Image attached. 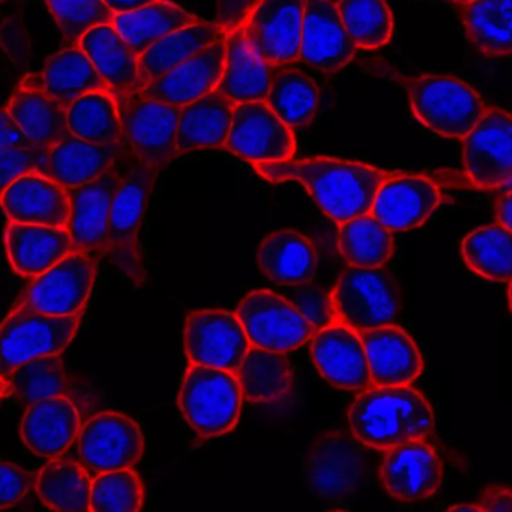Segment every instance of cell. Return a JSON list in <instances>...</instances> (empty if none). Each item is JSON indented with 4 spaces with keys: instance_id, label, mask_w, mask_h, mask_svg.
Returning <instances> with one entry per match:
<instances>
[{
    "instance_id": "6da1fadb",
    "label": "cell",
    "mask_w": 512,
    "mask_h": 512,
    "mask_svg": "<svg viewBox=\"0 0 512 512\" xmlns=\"http://www.w3.org/2000/svg\"><path fill=\"white\" fill-rule=\"evenodd\" d=\"M251 166L266 181L304 185L319 208L337 224L370 214L377 190L389 176L377 167L332 157L290 158Z\"/></svg>"
},
{
    "instance_id": "7a4b0ae2",
    "label": "cell",
    "mask_w": 512,
    "mask_h": 512,
    "mask_svg": "<svg viewBox=\"0 0 512 512\" xmlns=\"http://www.w3.org/2000/svg\"><path fill=\"white\" fill-rule=\"evenodd\" d=\"M347 416L353 436L362 445L380 451L412 440H424L436 425L427 398L409 385L364 389L353 401Z\"/></svg>"
},
{
    "instance_id": "3957f363",
    "label": "cell",
    "mask_w": 512,
    "mask_h": 512,
    "mask_svg": "<svg viewBox=\"0 0 512 512\" xmlns=\"http://www.w3.org/2000/svg\"><path fill=\"white\" fill-rule=\"evenodd\" d=\"M160 172L158 167L133 158L110 206L104 256L137 287L146 283L140 229Z\"/></svg>"
},
{
    "instance_id": "277c9868",
    "label": "cell",
    "mask_w": 512,
    "mask_h": 512,
    "mask_svg": "<svg viewBox=\"0 0 512 512\" xmlns=\"http://www.w3.org/2000/svg\"><path fill=\"white\" fill-rule=\"evenodd\" d=\"M404 86L415 118L446 139H464L488 110L481 95L455 77L422 74Z\"/></svg>"
},
{
    "instance_id": "5b68a950",
    "label": "cell",
    "mask_w": 512,
    "mask_h": 512,
    "mask_svg": "<svg viewBox=\"0 0 512 512\" xmlns=\"http://www.w3.org/2000/svg\"><path fill=\"white\" fill-rule=\"evenodd\" d=\"M242 401L235 373L206 365H188L179 391V410L200 437L214 439L236 428Z\"/></svg>"
},
{
    "instance_id": "8992f818",
    "label": "cell",
    "mask_w": 512,
    "mask_h": 512,
    "mask_svg": "<svg viewBox=\"0 0 512 512\" xmlns=\"http://www.w3.org/2000/svg\"><path fill=\"white\" fill-rule=\"evenodd\" d=\"M83 314L50 316L16 302L0 322V379L32 359L62 355L76 337Z\"/></svg>"
},
{
    "instance_id": "52a82bcc",
    "label": "cell",
    "mask_w": 512,
    "mask_h": 512,
    "mask_svg": "<svg viewBox=\"0 0 512 512\" xmlns=\"http://www.w3.org/2000/svg\"><path fill=\"white\" fill-rule=\"evenodd\" d=\"M335 322L353 331L389 325L400 313V292L388 271L349 266L341 272L331 292Z\"/></svg>"
},
{
    "instance_id": "ba28073f",
    "label": "cell",
    "mask_w": 512,
    "mask_h": 512,
    "mask_svg": "<svg viewBox=\"0 0 512 512\" xmlns=\"http://www.w3.org/2000/svg\"><path fill=\"white\" fill-rule=\"evenodd\" d=\"M118 98L122 146L134 160L163 170L176 157L179 107L146 97L142 92Z\"/></svg>"
},
{
    "instance_id": "9c48e42d",
    "label": "cell",
    "mask_w": 512,
    "mask_h": 512,
    "mask_svg": "<svg viewBox=\"0 0 512 512\" xmlns=\"http://www.w3.org/2000/svg\"><path fill=\"white\" fill-rule=\"evenodd\" d=\"M97 260L85 251H71L52 268L32 278L17 302L50 316L85 313L98 274Z\"/></svg>"
},
{
    "instance_id": "30bf717a",
    "label": "cell",
    "mask_w": 512,
    "mask_h": 512,
    "mask_svg": "<svg viewBox=\"0 0 512 512\" xmlns=\"http://www.w3.org/2000/svg\"><path fill=\"white\" fill-rule=\"evenodd\" d=\"M251 346L289 353L313 337L314 326L287 301L271 290H254L235 311Z\"/></svg>"
},
{
    "instance_id": "8fae6325",
    "label": "cell",
    "mask_w": 512,
    "mask_h": 512,
    "mask_svg": "<svg viewBox=\"0 0 512 512\" xmlns=\"http://www.w3.org/2000/svg\"><path fill=\"white\" fill-rule=\"evenodd\" d=\"M77 442L80 464L94 476L110 470L133 469L145 452L142 428L121 412L92 416L82 424Z\"/></svg>"
},
{
    "instance_id": "7c38bea8",
    "label": "cell",
    "mask_w": 512,
    "mask_h": 512,
    "mask_svg": "<svg viewBox=\"0 0 512 512\" xmlns=\"http://www.w3.org/2000/svg\"><path fill=\"white\" fill-rule=\"evenodd\" d=\"M512 121L503 109H488L464 137L463 160L479 190H509L512 182Z\"/></svg>"
},
{
    "instance_id": "4fadbf2b",
    "label": "cell",
    "mask_w": 512,
    "mask_h": 512,
    "mask_svg": "<svg viewBox=\"0 0 512 512\" xmlns=\"http://www.w3.org/2000/svg\"><path fill=\"white\" fill-rule=\"evenodd\" d=\"M305 0H259L242 25L251 52L271 68L299 61Z\"/></svg>"
},
{
    "instance_id": "5bb4252c",
    "label": "cell",
    "mask_w": 512,
    "mask_h": 512,
    "mask_svg": "<svg viewBox=\"0 0 512 512\" xmlns=\"http://www.w3.org/2000/svg\"><path fill=\"white\" fill-rule=\"evenodd\" d=\"M364 445L346 431H331L314 443L305 461V478L325 500L352 497L364 476Z\"/></svg>"
},
{
    "instance_id": "9a60e30c",
    "label": "cell",
    "mask_w": 512,
    "mask_h": 512,
    "mask_svg": "<svg viewBox=\"0 0 512 512\" xmlns=\"http://www.w3.org/2000/svg\"><path fill=\"white\" fill-rule=\"evenodd\" d=\"M223 149L251 164L275 163L293 158L296 140L265 101H248L235 104Z\"/></svg>"
},
{
    "instance_id": "2e32d148",
    "label": "cell",
    "mask_w": 512,
    "mask_h": 512,
    "mask_svg": "<svg viewBox=\"0 0 512 512\" xmlns=\"http://www.w3.org/2000/svg\"><path fill=\"white\" fill-rule=\"evenodd\" d=\"M184 346L190 364L236 373L251 344L235 313L200 310L187 316Z\"/></svg>"
},
{
    "instance_id": "e0dca14e",
    "label": "cell",
    "mask_w": 512,
    "mask_h": 512,
    "mask_svg": "<svg viewBox=\"0 0 512 512\" xmlns=\"http://www.w3.org/2000/svg\"><path fill=\"white\" fill-rule=\"evenodd\" d=\"M337 5L332 0H305L299 61L323 73L334 74L356 55Z\"/></svg>"
},
{
    "instance_id": "ac0fdd59",
    "label": "cell",
    "mask_w": 512,
    "mask_h": 512,
    "mask_svg": "<svg viewBox=\"0 0 512 512\" xmlns=\"http://www.w3.org/2000/svg\"><path fill=\"white\" fill-rule=\"evenodd\" d=\"M380 479L389 496L398 502H419L434 496L442 485V460L424 440L401 443L388 449Z\"/></svg>"
},
{
    "instance_id": "d6986e66",
    "label": "cell",
    "mask_w": 512,
    "mask_h": 512,
    "mask_svg": "<svg viewBox=\"0 0 512 512\" xmlns=\"http://www.w3.org/2000/svg\"><path fill=\"white\" fill-rule=\"evenodd\" d=\"M124 173L116 164L95 181L68 188L70 220L67 230L76 250L85 251L97 259L104 256L110 206Z\"/></svg>"
},
{
    "instance_id": "ffe728a7",
    "label": "cell",
    "mask_w": 512,
    "mask_h": 512,
    "mask_svg": "<svg viewBox=\"0 0 512 512\" xmlns=\"http://www.w3.org/2000/svg\"><path fill=\"white\" fill-rule=\"evenodd\" d=\"M442 202V194L431 179L421 175H391L374 197L370 214L391 232L421 227Z\"/></svg>"
},
{
    "instance_id": "44dd1931",
    "label": "cell",
    "mask_w": 512,
    "mask_h": 512,
    "mask_svg": "<svg viewBox=\"0 0 512 512\" xmlns=\"http://www.w3.org/2000/svg\"><path fill=\"white\" fill-rule=\"evenodd\" d=\"M311 356L320 376L344 391H364L371 385L367 356L356 331L340 322L314 332Z\"/></svg>"
},
{
    "instance_id": "7402d4cb",
    "label": "cell",
    "mask_w": 512,
    "mask_h": 512,
    "mask_svg": "<svg viewBox=\"0 0 512 512\" xmlns=\"http://www.w3.org/2000/svg\"><path fill=\"white\" fill-rule=\"evenodd\" d=\"M373 386H404L424 371V358L413 338L400 326L383 325L358 332Z\"/></svg>"
},
{
    "instance_id": "603a6c76",
    "label": "cell",
    "mask_w": 512,
    "mask_h": 512,
    "mask_svg": "<svg viewBox=\"0 0 512 512\" xmlns=\"http://www.w3.org/2000/svg\"><path fill=\"white\" fill-rule=\"evenodd\" d=\"M82 416L70 397H50L28 404L20 436L32 454L58 458L76 442Z\"/></svg>"
},
{
    "instance_id": "cb8c5ba5",
    "label": "cell",
    "mask_w": 512,
    "mask_h": 512,
    "mask_svg": "<svg viewBox=\"0 0 512 512\" xmlns=\"http://www.w3.org/2000/svg\"><path fill=\"white\" fill-rule=\"evenodd\" d=\"M226 37V35H224ZM226 58L224 38L209 44L187 61L140 89L146 97L182 107L215 91Z\"/></svg>"
},
{
    "instance_id": "d4e9b609",
    "label": "cell",
    "mask_w": 512,
    "mask_h": 512,
    "mask_svg": "<svg viewBox=\"0 0 512 512\" xmlns=\"http://www.w3.org/2000/svg\"><path fill=\"white\" fill-rule=\"evenodd\" d=\"M10 223L65 227L70 220L67 190L41 172H29L0 194Z\"/></svg>"
},
{
    "instance_id": "484cf974",
    "label": "cell",
    "mask_w": 512,
    "mask_h": 512,
    "mask_svg": "<svg viewBox=\"0 0 512 512\" xmlns=\"http://www.w3.org/2000/svg\"><path fill=\"white\" fill-rule=\"evenodd\" d=\"M124 154L127 149L122 145H95L70 134L47 149L41 173L68 190L100 178L115 167Z\"/></svg>"
},
{
    "instance_id": "4316f807",
    "label": "cell",
    "mask_w": 512,
    "mask_h": 512,
    "mask_svg": "<svg viewBox=\"0 0 512 512\" xmlns=\"http://www.w3.org/2000/svg\"><path fill=\"white\" fill-rule=\"evenodd\" d=\"M5 250L17 274L34 278L76 248L65 227L10 223L5 229Z\"/></svg>"
},
{
    "instance_id": "83f0119b",
    "label": "cell",
    "mask_w": 512,
    "mask_h": 512,
    "mask_svg": "<svg viewBox=\"0 0 512 512\" xmlns=\"http://www.w3.org/2000/svg\"><path fill=\"white\" fill-rule=\"evenodd\" d=\"M7 110L31 145L49 149L71 134L67 109L41 88L37 74L17 88Z\"/></svg>"
},
{
    "instance_id": "f1b7e54d",
    "label": "cell",
    "mask_w": 512,
    "mask_h": 512,
    "mask_svg": "<svg viewBox=\"0 0 512 512\" xmlns=\"http://www.w3.org/2000/svg\"><path fill=\"white\" fill-rule=\"evenodd\" d=\"M257 260L263 277L275 286L311 283L319 268V257L311 239L292 229L266 236Z\"/></svg>"
},
{
    "instance_id": "f546056e",
    "label": "cell",
    "mask_w": 512,
    "mask_h": 512,
    "mask_svg": "<svg viewBox=\"0 0 512 512\" xmlns=\"http://www.w3.org/2000/svg\"><path fill=\"white\" fill-rule=\"evenodd\" d=\"M235 103L212 91L179 107L176 151L178 155L199 149H223L229 137Z\"/></svg>"
},
{
    "instance_id": "4dcf8cb0",
    "label": "cell",
    "mask_w": 512,
    "mask_h": 512,
    "mask_svg": "<svg viewBox=\"0 0 512 512\" xmlns=\"http://www.w3.org/2000/svg\"><path fill=\"white\" fill-rule=\"evenodd\" d=\"M77 44L116 97L140 91L139 56L112 25L95 26Z\"/></svg>"
},
{
    "instance_id": "1f68e13d",
    "label": "cell",
    "mask_w": 512,
    "mask_h": 512,
    "mask_svg": "<svg viewBox=\"0 0 512 512\" xmlns=\"http://www.w3.org/2000/svg\"><path fill=\"white\" fill-rule=\"evenodd\" d=\"M223 74L215 91L235 104L265 101L274 68L260 61L245 41L242 28L227 32Z\"/></svg>"
},
{
    "instance_id": "d6a6232c",
    "label": "cell",
    "mask_w": 512,
    "mask_h": 512,
    "mask_svg": "<svg viewBox=\"0 0 512 512\" xmlns=\"http://www.w3.org/2000/svg\"><path fill=\"white\" fill-rule=\"evenodd\" d=\"M235 374L242 397L253 404L278 403L292 394L295 383L286 353L256 346L248 349Z\"/></svg>"
},
{
    "instance_id": "836d02e7",
    "label": "cell",
    "mask_w": 512,
    "mask_h": 512,
    "mask_svg": "<svg viewBox=\"0 0 512 512\" xmlns=\"http://www.w3.org/2000/svg\"><path fill=\"white\" fill-rule=\"evenodd\" d=\"M226 32L215 22L199 20L172 32L139 56V86L145 88L152 80L181 65L209 44L224 38Z\"/></svg>"
},
{
    "instance_id": "e575fe53",
    "label": "cell",
    "mask_w": 512,
    "mask_h": 512,
    "mask_svg": "<svg viewBox=\"0 0 512 512\" xmlns=\"http://www.w3.org/2000/svg\"><path fill=\"white\" fill-rule=\"evenodd\" d=\"M199 20V17L188 13L175 2L154 0L139 10L113 16L112 26L140 56L161 38Z\"/></svg>"
},
{
    "instance_id": "d590c367",
    "label": "cell",
    "mask_w": 512,
    "mask_h": 512,
    "mask_svg": "<svg viewBox=\"0 0 512 512\" xmlns=\"http://www.w3.org/2000/svg\"><path fill=\"white\" fill-rule=\"evenodd\" d=\"M41 88L67 109L89 92L107 89L106 83L89 61L79 44H71L47 61L43 73L37 74Z\"/></svg>"
},
{
    "instance_id": "8d00e7d4",
    "label": "cell",
    "mask_w": 512,
    "mask_h": 512,
    "mask_svg": "<svg viewBox=\"0 0 512 512\" xmlns=\"http://www.w3.org/2000/svg\"><path fill=\"white\" fill-rule=\"evenodd\" d=\"M91 473L67 458H52L38 472L34 490L41 503L53 511H91Z\"/></svg>"
},
{
    "instance_id": "74e56055",
    "label": "cell",
    "mask_w": 512,
    "mask_h": 512,
    "mask_svg": "<svg viewBox=\"0 0 512 512\" xmlns=\"http://www.w3.org/2000/svg\"><path fill=\"white\" fill-rule=\"evenodd\" d=\"M472 46L488 58H506L512 50V0H472L461 5Z\"/></svg>"
},
{
    "instance_id": "f35d334b",
    "label": "cell",
    "mask_w": 512,
    "mask_h": 512,
    "mask_svg": "<svg viewBox=\"0 0 512 512\" xmlns=\"http://www.w3.org/2000/svg\"><path fill=\"white\" fill-rule=\"evenodd\" d=\"M265 103L287 127L302 128L313 121L319 109V85L302 71L274 68Z\"/></svg>"
},
{
    "instance_id": "ab89813d",
    "label": "cell",
    "mask_w": 512,
    "mask_h": 512,
    "mask_svg": "<svg viewBox=\"0 0 512 512\" xmlns=\"http://www.w3.org/2000/svg\"><path fill=\"white\" fill-rule=\"evenodd\" d=\"M70 133L95 145H122L118 98L109 89L89 92L67 107Z\"/></svg>"
},
{
    "instance_id": "60d3db41",
    "label": "cell",
    "mask_w": 512,
    "mask_h": 512,
    "mask_svg": "<svg viewBox=\"0 0 512 512\" xmlns=\"http://www.w3.org/2000/svg\"><path fill=\"white\" fill-rule=\"evenodd\" d=\"M338 251L349 266L380 268L394 256L392 232L371 214L359 215L340 224Z\"/></svg>"
},
{
    "instance_id": "b9f144b4",
    "label": "cell",
    "mask_w": 512,
    "mask_h": 512,
    "mask_svg": "<svg viewBox=\"0 0 512 512\" xmlns=\"http://www.w3.org/2000/svg\"><path fill=\"white\" fill-rule=\"evenodd\" d=\"M461 254L467 268L479 277L511 284V230L502 226L479 227L463 239Z\"/></svg>"
},
{
    "instance_id": "7bdbcfd3",
    "label": "cell",
    "mask_w": 512,
    "mask_h": 512,
    "mask_svg": "<svg viewBox=\"0 0 512 512\" xmlns=\"http://www.w3.org/2000/svg\"><path fill=\"white\" fill-rule=\"evenodd\" d=\"M11 394L23 404L50 397H70L71 380L59 355L41 356L19 365L5 377Z\"/></svg>"
},
{
    "instance_id": "ee69618b",
    "label": "cell",
    "mask_w": 512,
    "mask_h": 512,
    "mask_svg": "<svg viewBox=\"0 0 512 512\" xmlns=\"http://www.w3.org/2000/svg\"><path fill=\"white\" fill-rule=\"evenodd\" d=\"M338 14L359 50H379L391 43L394 16L386 0H338Z\"/></svg>"
},
{
    "instance_id": "f6af8a7d",
    "label": "cell",
    "mask_w": 512,
    "mask_h": 512,
    "mask_svg": "<svg viewBox=\"0 0 512 512\" xmlns=\"http://www.w3.org/2000/svg\"><path fill=\"white\" fill-rule=\"evenodd\" d=\"M145 503V487L133 469L110 470L92 479V512H137Z\"/></svg>"
},
{
    "instance_id": "bcb514c9",
    "label": "cell",
    "mask_w": 512,
    "mask_h": 512,
    "mask_svg": "<svg viewBox=\"0 0 512 512\" xmlns=\"http://www.w3.org/2000/svg\"><path fill=\"white\" fill-rule=\"evenodd\" d=\"M65 40L77 44L95 26L112 25L113 13L103 0H44Z\"/></svg>"
},
{
    "instance_id": "7dc6e473",
    "label": "cell",
    "mask_w": 512,
    "mask_h": 512,
    "mask_svg": "<svg viewBox=\"0 0 512 512\" xmlns=\"http://www.w3.org/2000/svg\"><path fill=\"white\" fill-rule=\"evenodd\" d=\"M284 298L314 326L316 331L335 322L331 293L313 284L289 286Z\"/></svg>"
},
{
    "instance_id": "c3c4849f",
    "label": "cell",
    "mask_w": 512,
    "mask_h": 512,
    "mask_svg": "<svg viewBox=\"0 0 512 512\" xmlns=\"http://www.w3.org/2000/svg\"><path fill=\"white\" fill-rule=\"evenodd\" d=\"M47 149L35 145L0 149V194L29 172H41Z\"/></svg>"
},
{
    "instance_id": "681fc988",
    "label": "cell",
    "mask_w": 512,
    "mask_h": 512,
    "mask_svg": "<svg viewBox=\"0 0 512 512\" xmlns=\"http://www.w3.org/2000/svg\"><path fill=\"white\" fill-rule=\"evenodd\" d=\"M38 472H29L17 464L0 461V509L17 505L34 491Z\"/></svg>"
},
{
    "instance_id": "f907efd6",
    "label": "cell",
    "mask_w": 512,
    "mask_h": 512,
    "mask_svg": "<svg viewBox=\"0 0 512 512\" xmlns=\"http://www.w3.org/2000/svg\"><path fill=\"white\" fill-rule=\"evenodd\" d=\"M259 0H217V23L224 32L242 28Z\"/></svg>"
},
{
    "instance_id": "816d5d0a",
    "label": "cell",
    "mask_w": 512,
    "mask_h": 512,
    "mask_svg": "<svg viewBox=\"0 0 512 512\" xmlns=\"http://www.w3.org/2000/svg\"><path fill=\"white\" fill-rule=\"evenodd\" d=\"M31 145L7 109H0V149Z\"/></svg>"
},
{
    "instance_id": "f5cc1de1",
    "label": "cell",
    "mask_w": 512,
    "mask_h": 512,
    "mask_svg": "<svg viewBox=\"0 0 512 512\" xmlns=\"http://www.w3.org/2000/svg\"><path fill=\"white\" fill-rule=\"evenodd\" d=\"M479 511H511V490L508 487H490L479 496Z\"/></svg>"
},
{
    "instance_id": "db71d44e",
    "label": "cell",
    "mask_w": 512,
    "mask_h": 512,
    "mask_svg": "<svg viewBox=\"0 0 512 512\" xmlns=\"http://www.w3.org/2000/svg\"><path fill=\"white\" fill-rule=\"evenodd\" d=\"M496 221L497 226H502L503 229L511 230L512 226V196L511 191L506 190L502 196L499 197L496 203Z\"/></svg>"
},
{
    "instance_id": "11a10c76",
    "label": "cell",
    "mask_w": 512,
    "mask_h": 512,
    "mask_svg": "<svg viewBox=\"0 0 512 512\" xmlns=\"http://www.w3.org/2000/svg\"><path fill=\"white\" fill-rule=\"evenodd\" d=\"M103 2L112 11L113 16H118V14H127L139 10V8L151 4L154 0H103Z\"/></svg>"
},
{
    "instance_id": "9f6ffc18",
    "label": "cell",
    "mask_w": 512,
    "mask_h": 512,
    "mask_svg": "<svg viewBox=\"0 0 512 512\" xmlns=\"http://www.w3.org/2000/svg\"><path fill=\"white\" fill-rule=\"evenodd\" d=\"M449 511H473L478 512V505H455L449 508Z\"/></svg>"
},
{
    "instance_id": "6f0895ef",
    "label": "cell",
    "mask_w": 512,
    "mask_h": 512,
    "mask_svg": "<svg viewBox=\"0 0 512 512\" xmlns=\"http://www.w3.org/2000/svg\"><path fill=\"white\" fill-rule=\"evenodd\" d=\"M10 388H8L7 382L4 379H0V398H5L10 395Z\"/></svg>"
},
{
    "instance_id": "680465c9",
    "label": "cell",
    "mask_w": 512,
    "mask_h": 512,
    "mask_svg": "<svg viewBox=\"0 0 512 512\" xmlns=\"http://www.w3.org/2000/svg\"><path fill=\"white\" fill-rule=\"evenodd\" d=\"M455 4L458 5H464L467 4V2H472V0H454Z\"/></svg>"
},
{
    "instance_id": "91938a15",
    "label": "cell",
    "mask_w": 512,
    "mask_h": 512,
    "mask_svg": "<svg viewBox=\"0 0 512 512\" xmlns=\"http://www.w3.org/2000/svg\"><path fill=\"white\" fill-rule=\"evenodd\" d=\"M2 403H4V398H0V406H2Z\"/></svg>"
},
{
    "instance_id": "94428289",
    "label": "cell",
    "mask_w": 512,
    "mask_h": 512,
    "mask_svg": "<svg viewBox=\"0 0 512 512\" xmlns=\"http://www.w3.org/2000/svg\"><path fill=\"white\" fill-rule=\"evenodd\" d=\"M4 2H7V0H0V5L4 4Z\"/></svg>"
}]
</instances>
